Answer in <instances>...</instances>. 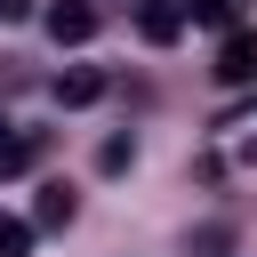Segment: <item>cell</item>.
Returning a JSON list of instances; mask_svg holds the SVG:
<instances>
[{"label": "cell", "mask_w": 257, "mask_h": 257, "mask_svg": "<svg viewBox=\"0 0 257 257\" xmlns=\"http://www.w3.org/2000/svg\"><path fill=\"white\" fill-rule=\"evenodd\" d=\"M88 32H96V8H88V0H56V8H48V40H56V48H80Z\"/></svg>", "instance_id": "cell-2"}, {"label": "cell", "mask_w": 257, "mask_h": 257, "mask_svg": "<svg viewBox=\"0 0 257 257\" xmlns=\"http://www.w3.org/2000/svg\"><path fill=\"white\" fill-rule=\"evenodd\" d=\"M137 32H145L153 48H169V40L185 32V8H177V0H145V8H137Z\"/></svg>", "instance_id": "cell-4"}, {"label": "cell", "mask_w": 257, "mask_h": 257, "mask_svg": "<svg viewBox=\"0 0 257 257\" xmlns=\"http://www.w3.org/2000/svg\"><path fill=\"white\" fill-rule=\"evenodd\" d=\"M48 96H56L64 112H80V104H96V96H104V72H96V64H72V72H56V88H48Z\"/></svg>", "instance_id": "cell-3"}, {"label": "cell", "mask_w": 257, "mask_h": 257, "mask_svg": "<svg viewBox=\"0 0 257 257\" xmlns=\"http://www.w3.org/2000/svg\"><path fill=\"white\" fill-rule=\"evenodd\" d=\"M0 257H32V225L24 217H0Z\"/></svg>", "instance_id": "cell-8"}, {"label": "cell", "mask_w": 257, "mask_h": 257, "mask_svg": "<svg viewBox=\"0 0 257 257\" xmlns=\"http://www.w3.org/2000/svg\"><path fill=\"white\" fill-rule=\"evenodd\" d=\"M217 80H225V88H249V80H257V32H241V24L225 32V48H217Z\"/></svg>", "instance_id": "cell-1"}, {"label": "cell", "mask_w": 257, "mask_h": 257, "mask_svg": "<svg viewBox=\"0 0 257 257\" xmlns=\"http://www.w3.org/2000/svg\"><path fill=\"white\" fill-rule=\"evenodd\" d=\"M32 161H40V128H8L0 120V177H24Z\"/></svg>", "instance_id": "cell-5"}, {"label": "cell", "mask_w": 257, "mask_h": 257, "mask_svg": "<svg viewBox=\"0 0 257 257\" xmlns=\"http://www.w3.org/2000/svg\"><path fill=\"white\" fill-rule=\"evenodd\" d=\"M72 185H40V201H32V225H72Z\"/></svg>", "instance_id": "cell-6"}, {"label": "cell", "mask_w": 257, "mask_h": 257, "mask_svg": "<svg viewBox=\"0 0 257 257\" xmlns=\"http://www.w3.org/2000/svg\"><path fill=\"white\" fill-rule=\"evenodd\" d=\"M16 16H24V0H0V24H16Z\"/></svg>", "instance_id": "cell-11"}, {"label": "cell", "mask_w": 257, "mask_h": 257, "mask_svg": "<svg viewBox=\"0 0 257 257\" xmlns=\"http://www.w3.org/2000/svg\"><path fill=\"white\" fill-rule=\"evenodd\" d=\"M225 249H233L225 225H201V233H193V257H225Z\"/></svg>", "instance_id": "cell-9"}, {"label": "cell", "mask_w": 257, "mask_h": 257, "mask_svg": "<svg viewBox=\"0 0 257 257\" xmlns=\"http://www.w3.org/2000/svg\"><path fill=\"white\" fill-rule=\"evenodd\" d=\"M193 24H217V32H233V16H241V0H177Z\"/></svg>", "instance_id": "cell-7"}, {"label": "cell", "mask_w": 257, "mask_h": 257, "mask_svg": "<svg viewBox=\"0 0 257 257\" xmlns=\"http://www.w3.org/2000/svg\"><path fill=\"white\" fill-rule=\"evenodd\" d=\"M128 161H137V145H128V137H104V153H96V169H128Z\"/></svg>", "instance_id": "cell-10"}]
</instances>
